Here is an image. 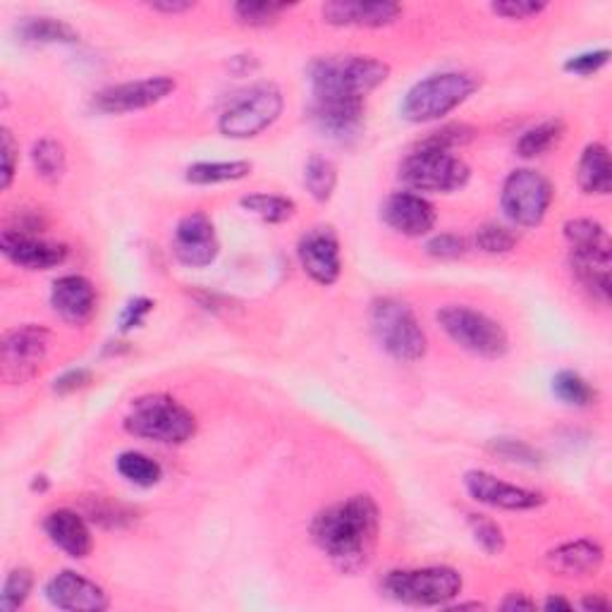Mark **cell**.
I'll use <instances>...</instances> for the list:
<instances>
[{"mask_svg": "<svg viewBox=\"0 0 612 612\" xmlns=\"http://www.w3.org/2000/svg\"><path fill=\"white\" fill-rule=\"evenodd\" d=\"M381 533V510L371 496H351L321 510L311 539L343 571H359L373 557Z\"/></svg>", "mask_w": 612, "mask_h": 612, "instance_id": "1", "label": "cell"}, {"mask_svg": "<svg viewBox=\"0 0 612 612\" xmlns=\"http://www.w3.org/2000/svg\"><path fill=\"white\" fill-rule=\"evenodd\" d=\"M388 77L390 65L371 56H328L309 65L314 101H367Z\"/></svg>", "mask_w": 612, "mask_h": 612, "instance_id": "2", "label": "cell"}, {"mask_svg": "<svg viewBox=\"0 0 612 612\" xmlns=\"http://www.w3.org/2000/svg\"><path fill=\"white\" fill-rule=\"evenodd\" d=\"M478 86V77L472 72H438L426 77L422 82H416L407 91L405 99H402L400 113L407 123L414 125L436 123L440 117L458 111L464 101L476 94Z\"/></svg>", "mask_w": 612, "mask_h": 612, "instance_id": "3", "label": "cell"}, {"mask_svg": "<svg viewBox=\"0 0 612 612\" xmlns=\"http://www.w3.org/2000/svg\"><path fill=\"white\" fill-rule=\"evenodd\" d=\"M125 431L135 438L182 446L197 434V416L168 395L139 397L125 416Z\"/></svg>", "mask_w": 612, "mask_h": 612, "instance_id": "4", "label": "cell"}, {"mask_svg": "<svg viewBox=\"0 0 612 612\" xmlns=\"http://www.w3.org/2000/svg\"><path fill=\"white\" fill-rule=\"evenodd\" d=\"M371 331L388 355L402 363L426 357L428 340L419 319H416L412 307L395 297L376 299L371 307Z\"/></svg>", "mask_w": 612, "mask_h": 612, "instance_id": "5", "label": "cell"}, {"mask_svg": "<svg viewBox=\"0 0 612 612\" xmlns=\"http://www.w3.org/2000/svg\"><path fill=\"white\" fill-rule=\"evenodd\" d=\"M464 579L458 569L446 565L393 569L383 579V591L397 603L436 608L448 605L462 593Z\"/></svg>", "mask_w": 612, "mask_h": 612, "instance_id": "6", "label": "cell"}, {"mask_svg": "<svg viewBox=\"0 0 612 612\" xmlns=\"http://www.w3.org/2000/svg\"><path fill=\"white\" fill-rule=\"evenodd\" d=\"M438 323L454 345L481 359H503L510 351V337L505 328L484 311L464 304H448L438 311Z\"/></svg>", "mask_w": 612, "mask_h": 612, "instance_id": "7", "label": "cell"}, {"mask_svg": "<svg viewBox=\"0 0 612 612\" xmlns=\"http://www.w3.org/2000/svg\"><path fill=\"white\" fill-rule=\"evenodd\" d=\"M282 106V91L273 82H258L242 91L240 96H234L230 106L220 113V135L228 139L258 137L278 120Z\"/></svg>", "mask_w": 612, "mask_h": 612, "instance_id": "8", "label": "cell"}, {"mask_svg": "<svg viewBox=\"0 0 612 612\" xmlns=\"http://www.w3.org/2000/svg\"><path fill=\"white\" fill-rule=\"evenodd\" d=\"M469 177H472L469 165L452 151L414 147L400 163V180L414 192L450 194L462 189Z\"/></svg>", "mask_w": 612, "mask_h": 612, "instance_id": "9", "label": "cell"}, {"mask_svg": "<svg viewBox=\"0 0 612 612\" xmlns=\"http://www.w3.org/2000/svg\"><path fill=\"white\" fill-rule=\"evenodd\" d=\"M553 204V185L549 177L531 171V168H519L512 171L503 182L500 206L503 213L519 228H536L549 216Z\"/></svg>", "mask_w": 612, "mask_h": 612, "instance_id": "10", "label": "cell"}, {"mask_svg": "<svg viewBox=\"0 0 612 612\" xmlns=\"http://www.w3.org/2000/svg\"><path fill=\"white\" fill-rule=\"evenodd\" d=\"M50 347V333L42 325H20V328L5 333L3 345V379L8 383H27L34 379L36 371L42 369V363L48 357Z\"/></svg>", "mask_w": 612, "mask_h": 612, "instance_id": "11", "label": "cell"}, {"mask_svg": "<svg viewBox=\"0 0 612 612\" xmlns=\"http://www.w3.org/2000/svg\"><path fill=\"white\" fill-rule=\"evenodd\" d=\"M177 82L173 77L155 74L147 77V80L137 82H123L99 91L94 96V108L103 115H123V113H135L155 106V103L165 101L173 94Z\"/></svg>", "mask_w": 612, "mask_h": 612, "instance_id": "12", "label": "cell"}, {"mask_svg": "<svg viewBox=\"0 0 612 612\" xmlns=\"http://www.w3.org/2000/svg\"><path fill=\"white\" fill-rule=\"evenodd\" d=\"M464 488L476 503L498 507V510H507V512L536 510V507L545 503L543 493L507 484V481L493 476L490 472H484V469H472V472H466Z\"/></svg>", "mask_w": 612, "mask_h": 612, "instance_id": "13", "label": "cell"}, {"mask_svg": "<svg viewBox=\"0 0 612 612\" xmlns=\"http://www.w3.org/2000/svg\"><path fill=\"white\" fill-rule=\"evenodd\" d=\"M173 252L177 262L189 268L211 266L220 252L213 220L201 211L182 218L173 234Z\"/></svg>", "mask_w": 612, "mask_h": 612, "instance_id": "14", "label": "cell"}, {"mask_svg": "<svg viewBox=\"0 0 612 612\" xmlns=\"http://www.w3.org/2000/svg\"><path fill=\"white\" fill-rule=\"evenodd\" d=\"M299 264H302L307 276L319 282L328 285L337 282L343 273V256H340V240L331 228H314L309 230L297 246Z\"/></svg>", "mask_w": 612, "mask_h": 612, "instance_id": "15", "label": "cell"}, {"mask_svg": "<svg viewBox=\"0 0 612 612\" xmlns=\"http://www.w3.org/2000/svg\"><path fill=\"white\" fill-rule=\"evenodd\" d=\"M0 252L10 264L27 270H48L65 264L68 258V246L58 242H48L36 238L34 232L24 230H3L0 234Z\"/></svg>", "mask_w": 612, "mask_h": 612, "instance_id": "16", "label": "cell"}, {"mask_svg": "<svg viewBox=\"0 0 612 612\" xmlns=\"http://www.w3.org/2000/svg\"><path fill=\"white\" fill-rule=\"evenodd\" d=\"M383 223L405 238H424L436 228V206L422 194L395 192L381 206Z\"/></svg>", "mask_w": 612, "mask_h": 612, "instance_id": "17", "label": "cell"}, {"mask_svg": "<svg viewBox=\"0 0 612 612\" xmlns=\"http://www.w3.org/2000/svg\"><path fill=\"white\" fill-rule=\"evenodd\" d=\"M44 593L50 605L70 612H101L111 605L108 593L96 581L77 575L72 569L58 571L56 577H50Z\"/></svg>", "mask_w": 612, "mask_h": 612, "instance_id": "18", "label": "cell"}, {"mask_svg": "<svg viewBox=\"0 0 612 612\" xmlns=\"http://www.w3.org/2000/svg\"><path fill=\"white\" fill-rule=\"evenodd\" d=\"M325 24L333 27H355V30H383L397 22L402 15V5L390 3V0H376V3H363V0H331L321 8Z\"/></svg>", "mask_w": 612, "mask_h": 612, "instance_id": "19", "label": "cell"}, {"mask_svg": "<svg viewBox=\"0 0 612 612\" xmlns=\"http://www.w3.org/2000/svg\"><path fill=\"white\" fill-rule=\"evenodd\" d=\"M96 288L94 282L84 276H62L50 288V307L56 314L72 325L86 323L96 311Z\"/></svg>", "mask_w": 612, "mask_h": 612, "instance_id": "20", "label": "cell"}, {"mask_svg": "<svg viewBox=\"0 0 612 612\" xmlns=\"http://www.w3.org/2000/svg\"><path fill=\"white\" fill-rule=\"evenodd\" d=\"M44 531L56 549L74 559H84L94 549V536H91L86 519L70 507L48 512L44 519Z\"/></svg>", "mask_w": 612, "mask_h": 612, "instance_id": "21", "label": "cell"}, {"mask_svg": "<svg viewBox=\"0 0 612 612\" xmlns=\"http://www.w3.org/2000/svg\"><path fill=\"white\" fill-rule=\"evenodd\" d=\"M363 101H314L311 117L328 137L345 141L357 137L363 127Z\"/></svg>", "mask_w": 612, "mask_h": 612, "instance_id": "22", "label": "cell"}, {"mask_svg": "<svg viewBox=\"0 0 612 612\" xmlns=\"http://www.w3.org/2000/svg\"><path fill=\"white\" fill-rule=\"evenodd\" d=\"M603 559H605V551L601 549V543L589 539L567 541L545 555L549 567L565 577H589L593 571L601 569Z\"/></svg>", "mask_w": 612, "mask_h": 612, "instance_id": "23", "label": "cell"}, {"mask_svg": "<svg viewBox=\"0 0 612 612\" xmlns=\"http://www.w3.org/2000/svg\"><path fill=\"white\" fill-rule=\"evenodd\" d=\"M565 240L571 254L596 258V262H612V244L605 228L591 218H575L565 223Z\"/></svg>", "mask_w": 612, "mask_h": 612, "instance_id": "24", "label": "cell"}, {"mask_svg": "<svg viewBox=\"0 0 612 612\" xmlns=\"http://www.w3.org/2000/svg\"><path fill=\"white\" fill-rule=\"evenodd\" d=\"M577 182L584 194H596V197H605L612 189V163L610 151L601 141H593L584 149L579 168H577Z\"/></svg>", "mask_w": 612, "mask_h": 612, "instance_id": "25", "label": "cell"}, {"mask_svg": "<svg viewBox=\"0 0 612 612\" xmlns=\"http://www.w3.org/2000/svg\"><path fill=\"white\" fill-rule=\"evenodd\" d=\"M18 38L30 46L46 44H77L80 34L68 22L56 18H27L18 24Z\"/></svg>", "mask_w": 612, "mask_h": 612, "instance_id": "26", "label": "cell"}, {"mask_svg": "<svg viewBox=\"0 0 612 612\" xmlns=\"http://www.w3.org/2000/svg\"><path fill=\"white\" fill-rule=\"evenodd\" d=\"M252 173L250 161H201L187 168V182L192 185H220V182H238Z\"/></svg>", "mask_w": 612, "mask_h": 612, "instance_id": "27", "label": "cell"}, {"mask_svg": "<svg viewBox=\"0 0 612 612\" xmlns=\"http://www.w3.org/2000/svg\"><path fill=\"white\" fill-rule=\"evenodd\" d=\"M565 137V123L559 117L553 120L539 123L536 127L527 129V132L517 141V153L522 159H539V155L549 153L553 147L559 145V139Z\"/></svg>", "mask_w": 612, "mask_h": 612, "instance_id": "28", "label": "cell"}, {"mask_svg": "<svg viewBox=\"0 0 612 612\" xmlns=\"http://www.w3.org/2000/svg\"><path fill=\"white\" fill-rule=\"evenodd\" d=\"M115 466H117V474L139 488H151L163 478V466L155 460H151L145 452H135V450L123 452L120 458H117Z\"/></svg>", "mask_w": 612, "mask_h": 612, "instance_id": "29", "label": "cell"}, {"mask_svg": "<svg viewBox=\"0 0 612 612\" xmlns=\"http://www.w3.org/2000/svg\"><path fill=\"white\" fill-rule=\"evenodd\" d=\"M240 206L246 213H252L256 218H262L264 223H288V220L297 213V204L288 197H280V194H250V197H242Z\"/></svg>", "mask_w": 612, "mask_h": 612, "instance_id": "30", "label": "cell"}, {"mask_svg": "<svg viewBox=\"0 0 612 612\" xmlns=\"http://www.w3.org/2000/svg\"><path fill=\"white\" fill-rule=\"evenodd\" d=\"M32 163L38 177L46 182H58L62 180L65 171H68V153H65V147L60 141L46 137L38 139L32 147Z\"/></svg>", "mask_w": 612, "mask_h": 612, "instance_id": "31", "label": "cell"}, {"mask_svg": "<svg viewBox=\"0 0 612 612\" xmlns=\"http://www.w3.org/2000/svg\"><path fill=\"white\" fill-rule=\"evenodd\" d=\"M304 185L307 192L314 197L319 204L331 201L333 192L337 187V168L331 159L314 153L304 165Z\"/></svg>", "mask_w": 612, "mask_h": 612, "instance_id": "32", "label": "cell"}, {"mask_svg": "<svg viewBox=\"0 0 612 612\" xmlns=\"http://www.w3.org/2000/svg\"><path fill=\"white\" fill-rule=\"evenodd\" d=\"M292 5L288 3H270V0H242L232 5V15L240 24L252 30H264L276 24Z\"/></svg>", "mask_w": 612, "mask_h": 612, "instance_id": "33", "label": "cell"}, {"mask_svg": "<svg viewBox=\"0 0 612 612\" xmlns=\"http://www.w3.org/2000/svg\"><path fill=\"white\" fill-rule=\"evenodd\" d=\"M553 393L559 402H565L569 407H589L596 402L593 385L584 379L577 371H557L553 379Z\"/></svg>", "mask_w": 612, "mask_h": 612, "instance_id": "34", "label": "cell"}, {"mask_svg": "<svg viewBox=\"0 0 612 612\" xmlns=\"http://www.w3.org/2000/svg\"><path fill=\"white\" fill-rule=\"evenodd\" d=\"M474 137H476V129L472 125L450 123V125H442L440 129H434V132H428L424 139L416 141V147L454 153L458 149L466 147Z\"/></svg>", "mask_w": 612, "mask_h": 612, "instance_id": "35", "label": "cell"}, {"mask_svg": "<svg viewBox=\"0 0 612 612\" xmlns=\"http://www.w3.org/2000/svg\"><path fill=\"white\" fill-rule=\"evenodd\" d=\"M32 589H34L32 569H27V567L12 569L10 575L5 577L3 591H0V610L12 612V610L22 608L24 603H27Z\"/></svg>", "mask_w": 612, "mask_h": 612, "instance_id": "36", "label": "cell"}, {"mask_svg": "<svg viewBox=\"0 0 612 612\" xmlns=\"http://www.w3.org/2000/svg\"><path fill=\"white\" fill-rule=\"evenodd\" d=\"M466 524L474 533V541L488 555H500L505 551V533L498 522H493V519L484 515H466Z\"/></svg>", "mask_w": 612, "mask_h": 612, "instance_id": "37", "label": "cell"}, {"mask_svg": "<svg viewBox=\"0 0 612 612\" xmlns=\"http://www.w3.org/2000/svg\"><path fill=\"white\" fill-rule=\"evenodd\" d=\"M517 244V234L498 223H486L476 230V246L486 254H507Z\"/></svg>", "mask_w": 612, "mask_h": 612, "instance_id": "38", "label": "cell"}, {"mask_svg": "<svg viewBox=\"0 0 612 612\" xmlns=\"http://www.w3.org/2000/svg\"><path fill=\"white\" fill-rule=\"evenodd\" d=\"M89 517H91V522H99L108 529H120L135 519V515L129 512L127 507L111 503V500H103L99 496L89 503Z\"/></svg>", "mask_w": 612, "mask_h": 612, "instance_id": "39", "label": "cell"}, {"mask_svg": "<svg viewBox=\"0 0 612 612\" xmlns=\"http://www.w3.org/2000/svg\"><path fill=\"white\" fill-rule=\"evenodd\" d=\"M545 8H549V5L541 3V0H500V3H490L493 15L505 18V20H515V22L539 18L541 12H545Z\"/></svg>", "mask_w": 612, "mask_h": 612, "instance_id": "40", "label": "cell"}, {"mask_svg": "<svg viewBox=\"0 0 612 612\" xmlns=\"http://www.w3.org/2000/svg\"><path fill=\"white\" fill-rule=\"evenodd\" d=\"M490 450L500 454L507 462H519L527 466H536L541 464V452L536 448L527 446L522 440H510V438H500L496 442H490Z\"/></svg>", "mask_w": 612, "mask_h": 612, "instance_id": "41", "label": "cell"}, {"mask_svg": "<svg viewBox=\"0 0 612 612\" xmlns=\"http://www.w3.org/2000/svg\"><path fill=\"white\" fill-rule=\"evenodd\" d=\"M426 252L434 258H460L466 254V240L454 232H440L428 240Z\"/></svg>", "mask_w": 612, "mask_h": 612, "instance_id": "42", "label": "cell"}, {"mask_svg": "<svg viewBox=\"0 0 612 612\" xmlns=\"http://www.w3.org/2000/svg\"><path fill=\"white\" fill-rule=\"evenodd\" d=\"M610 62V50L601 48V50H589V54H579L571 56L565 62V72H575L579 77H591L598 70H603L605 65Z\"/></svg>", "mask_w": 612, "mask_h": 612, "instance_id": "43", "label": "cell"}, {"mask_svg": "<svg viewBox=\"0 0 612 612\" xmlns=\"http://www.w3.org/2000/svg\"><path fill=\"white\" fill-rule=\"evenodd\" d=\"M18 141L12 137V132L8 127L0 129V155H3V182L0 187L10 189L12 177H15V168H18Z\"/></svg>", "mask_w": 612, "mask_h": 612, "instance_id": "44", "label": "cell"}, {"mask_svg": "<svg viewBox=\"0 0 612 612\" xmlns=\"http://www.w3.org/2000/svg\"><path fill=\"white\" fill-rule=\"evenodd\" d=\"M153 311V302L151 299H145V297H139L135 299V302H129L123 311V319H120V328L123 331H132L137 328V325L145 321L149 314Z\"/></svg>", "mask_w": 612, "mask_h": 612, "instance_id": "45", "label": "cell"}, {"mask_svg": "<svg viewBox=\"0 0 612 612\" xmlns=\"http://www.w3.org/2000/svg\"><path fill=\"white\" fill-rule=\"evenodd\" d=\"M91 383V371L86 369H72V371H65L60 379H56L54 390L58 395H70L77 393V390H82Z\"/></svg>", "mask_w": 612, "mask_h": 612, "instance_id": "46", "label": "cell"}, {"mask_svg": "<svg viewBox=\"0 0 612 612\" xmlns=\"http://www.w3.org/2000/svg\"><path fill=\"white\" fill-rule=\"evenodd\" d=\"M149 8L153 12H163V15H182V12H189L194 3L192 0H153Z\"/></svg>", "mask_w": 612, "mask_h": 612, "instance_id": "47", "label": "cell"}, {"mask_svg": "<svg viewBox=\"0 0 612 612\" xmlns=\"http://www.w3.org/2000/svg\"><path fill=\"white\" fill-rule=\"evenodd\" d=\"M533 608H536V603L529 601L524 593H510L503 601V610H533Z\"/></svg>", "mask_w": 612, "mask_h": 612, "instance_id": "48", "label": "cell"}, {"mask_svg": "<svg viewBox=\"0 0 612 612\" xmlns=\"http://www.w3.org/2000/svg\"><path fill=\"white\" fill-rule=\"evenodd\" d=\"M581 608L584 610H593V612H608L610 610V601L608 598H603V596H598V593H593V596H586L584 601H581Z\"/></svg>", "mask_w": 612, "mask_h": 612, "instance_id": "49", "label": "cell"}, {"mask_svg": "<svg viewBox=\"0 0 612 612\" xmlns=\"http://www.w3.org/2000/svg\"><path fill=\"white\" fill-rule=\"evenodd\" d=\"M543 608L545 610H571V603L565 601V598H559V596H549V598H545Z\"/></svg>", "mask_w": 612, "mask_h": 612, "instance_id": "50", "label": "cell"}]
</instances>
